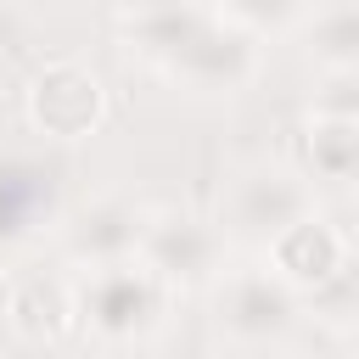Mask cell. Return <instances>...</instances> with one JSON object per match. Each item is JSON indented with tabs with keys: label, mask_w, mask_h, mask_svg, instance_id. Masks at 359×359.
Returning a JSON list of instances; mask_svg holds the SVG:
<instances>
[{
	"label": "cell",
	"mask_w": 359,
	"mask_h": 359,
	"mask_svg": "<svg viewBox=\"0 0 359 359\" xmlns=\"http://www.w3.org/2000/svg\"><path fill=\"white\" fill-rule=\"evenodd\" d=\"M118 28L157 56L174 79H185L191 90H241L258 67V39L247 28H236L224 11H202V6H135L118 17Z\"/></svg>",
	"instance_id": "6da1fadb"
},
{
	"label": "cell",
	"mask_w": 359,
	"mask_h": 359,
	"mask_svg": "<svg viewBox=\"0 0 359 359\" xmlns=\"http://www.w3.org/2000/svg\"><path fill=\"white\" fill-rule=\"evenodd\" d=\"M163 292L168 286L140 258L107 264V269H90L79 280V320L107 342H129V337H146L163 320Z\"/></svg>",
	"instance_id": "7a4b0ae2"
},
{
	"label": "cell",
	"mask_w": 359,
	"mask_h": 359,
	"mask_svg": "<svg viewBox=\"0 0 359 359\" xmlns=\"http://www.w3.org/2000/svg\"><path fill=\"white\" fill-rule=\"evenodd\" d=\"M213 314H219V331H224L230 342L264 348V342H280V337L297 325V292H292L269 264L230 269V275H219Z\"/></svg>",
	"instance_id": "3957f363"
},
{
	"label": "cell",
	"mask_w": 359,
	"mask_h": 359,
	"mask_svg": "<svg viewBox=\"0 0 359 359\" xmlns=\"http://www.w3.org/2000/svg\"><path fill=\"white\" fill-rule=\"evenodd\" d=\"M309 213H314V196H309L303 174H292V168H252L230 185V202H224L230 236H241L252 247H275Z\"/></svg>",
	"instance_id": "277c9868"
},
{
	"label": "cell",
	"mask_w": 359,
	"mask_h": 359,
	"mask_svg": "<svg viewBox=\"0 0 359 359\" xmlns=\"http://www.w3.org/2000/svg\"><path fill=\"white\" fill-rule=\"evenodd\" d=\"M163 286H208L224 269V230L196 219V213H157L146 219L140 252H135Z\"/></svg>",
	"instance_id": "5b68a950"
},
{
	"label": "cell",
	"mask_w": 359,
	"mask_h": 359,
	"mask_svg": "<svg viewBox=\"0 0 359 359\" xmlns=\"http://www.w3.org/2000/svg\"><path fill=\"white\" fill-rule=\"evenodd\" d=\"M269 269H275L292 292L320 286V280H331V275L342 269V236H337L320 213H309L303 224H292V230L269 247Z\"/></svg>",
	"instance_id": "8992f818"
},
{
	"label": "cell",
	"mask_w": 359,
	"mask_h": 359,
	"mask_svg": "<svg viewBox=\"0 0 359 359\" xmlns=\"http://www.w3.org/2000/svg\"><path fill=\"white\" fill-rule=\"evenodd\" d=\"M140 236H146V213H135L129 202H101L73 224L67 241L84 269H107V264H129L140 252Z\"/></svg>",
	"instance_id": "52a82bcc"
},
{
	"label": "cell",
	"mask_w": 359,
	"mask_h": 359,
	"mask_svg": "<svg viewBox=\"0 0 359 359\" xmlns=\"http://www.w3.org/2000/svg\"><path fill=\"white\" fill-rule=\"evenodd\" d=\"M50 213V174L28 157H0V252H11Z\"/></svg>",
	"instance_id": "ba28073f"
},
{
	"label": "cell",
	"mask_w": 359,
	"mask_h": 359,
	"mask_svg": "<svg viewBox=\"0 0 359 359\" xmlns=\"http://www.w3.org/2000/svg\"><path fill=\"white\" fill-rule=\"evenodd\" d=\"M95 107H101V84H95L84 67H73V62L45 67L39 84H34V118H39L45 129L73 135V129H84V123L95 118Z\"/></svg>",
	"instance_id": "9c48e42d"
},
{
	"label": "cell",
	"mask_w": 359,
	"mask_h": 359,
	"mask_svg": "<svg viewBox=\"0 0 359 359\" xmlns=\"http://www.w3.org/2000/svg\"><path fill=\"white\" fill-rule=\"evenodd\" d=\"M303 168H309V180L353 185V180H359V123L314 118V123L303 129Z\"/></svg>",
	"instance_id": "30bf717a"
},
{
	"label": "cell",
	"mask_w": 359,
	"mask_h": 359,
	"mask_svg": "<svg viewBox=\"0 0 359 359\" xmlns=\"http://www.w3.org/2000/svg\"><path fill=\"white\" fill-rule=\"evenodd\" d=\"M309 45L331 73H359V6L309 11Z\"/></svg>",
	"instance_id": "8fae6325"
},
{
	"label": "cell",
	"mask_w": 359,
	"mask_h": 359,
	"mask_svg": "<svg viewBox=\"0 0 359 359\" xmlns=\"http://www.w3.org/2000/svg\"><path fill=\"white\" fill-rule=\"evenodd\" d=\"M314 118L359 123V73H331V84L320 90V112H314Z\"/></svg>",
	"instance_id": "7c38bea8"
},
{
	"label": "cell",
	"mask_w": 359,
	"mask_h": 359,
	"mask_svg": "<svg viewBox=\"0 0 359 359\" xmlns=\"http://www.w3.org/2000/svg\"><path fill=\"white\" fill-rule=\"evenodd\" d=\"M348 314H353V337H359V286H353V303H348Z\"/></svg>",
	"instance_id": "4fadbf2b"
}]
</instances>
